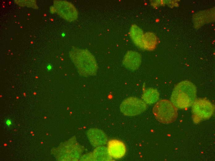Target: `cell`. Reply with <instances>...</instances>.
I'll list each match as a JSON object with an SVG mask.
<instances>
[{
	"instance_id": "1",
	"label": "cell",
	"mask_w": 215,
	"mask_h": 161,
	"mask_svg": "<svg viewBox=\"0 0 215 161\" xmlns=\"http://www.w3.org/2000/svg\"><path fill=\"white\" fill-rule=\"evenodd\" d=\"M70 57L78 73L86 77L95 75L98 67L96 60L88 50L73 48L70 52Z\"/></svg>"
},
{
	"instance_id": "2",
	"label": "cell",
	"mask_w": 215,
	"mask_h": 161,
	"mask_svg": "<svg viewBox=\"0 0 215 161\" xmlns=\"http://www.w3.org/2000/svg\"><path fill=\"white\" fill-rule=\"evenodd\" d=\"M196 88L192 82L185 80L178 83L174 87L171 97V102L177 108L190 107L196 99Z\"/></svg>"
},
{
	"instance_id": "3",
	"label": "cell",
	"mask_w": 215,
	"mask_h": 161,
	"mask_svg": "<svg viewBox=\"0 0 215 161\" xmlns=\"http://www.w3.org/2000/svg\"><path fill=\"white\" fill-rule=\"evenodd\" d=\"M153 112L156 119L164 124L173 122L178 116L177 108L171 102L167 99L157 102L153 107Z\"/></svg>"
},
{
	"instance_id": "4",
	"label": "cell",
	"mask_w": 215,
	"mask_h": 161,
	"mask_svg": "<svg viewBox=\"0 0 215 161\" xmlns=\"http://www.w3.org/2000/svg\"><path fill=\"white\" fill-rule=\"evenodd\" d=\"M214 105L206 98L196 99L192 105V118L196 123L210 118L214 114Z\"/></svg>"
},
{
	"instance_id": "5",
	"label": "cell",
	"mask_w": 215,
	"mask_h": 161,
	"mask_svg": "<svg viewBox=\"0 0 215 161\" xmlns=\"http://www.w3.org/2000/svg\"><path fill=\"white\" fill-rule=\"evenodd\" d=\"M147 104L143 100L134 97H129L121 103L120 109L124 115L132 116L137 115L144 111Z\"/></svg>"
},
{
	"instance_id": "6",
	"label": "cell",
	"mask_w": 215,
	"mask_h": 161,
	"mask_svg": "<svg viewBox=\"0 0 215 161\" xmlns=\"http://www.w3.org/2000/svg\"><path fill=\"white\" fill-rule=\"evenodd\" d=\"M54 7L56 12L63 19L72 22L78 17V12L74 6L65 1L55 0L53 2Z\"/></svg>"
},
{
	"instance_id": "7",
	"label": "cell",
	"mask_w": 215,
	"mask_h": 161,
	"mask_svg": "<svg viewBox=\"0 0 215 161\" xmlns=\"http://www.w3.org/2000/svg\"><path fill=\"white\" fill-rule=\"evenodd\" d=\"M107 150L110 156L115 159L123 157L126 152L124 144L121 141L116 139L109 141L108 143Z\"/></svg>"
},
{
	"instance_id": "8",
	"label": "cell",
	"mask_w": 215,
	"mask_h": 161,
	"mask_svg": "<svg viewBox=\"0 0 215 161\" xmlns=\"http://www.w3.org/2000/svg\"><path fill=\"white\" fill-rule=\"evenodd\" d=\"M88 138L91 144L97 147L105 144L107 141L105 134L101 130L97 128H91L87 133Z\"/></svg>"
},
{
	"instance_id": "9",
	"label": "cell",
	"mask_w": 215,
	"mask_h": 161,
	"mask_svg": "<svg viewBox=\"0 0 215 161\" xmlns=\"http://www.w3.org/2000/svg\"><path fill=\"white\" fill-rule=\"evenodd\" d=\"M141 61V56L139 53L130 51H128L125 55L123 63L127 68L134 71L139 67Z\"/></svg>"
},
{
	"instance_id": "10",
	"label": "cell",
	"mask_w": 215,
	"mask_h": 161,
	"mask_svg": "<svg viewBox=\"0 0 215 161\" xmlns=\"http://www.w3.org/2000/svg\"><path fill=\"white\" fill-rule=\"evenodd\" d=\"M159 95V93L156 89L149 88L144 90L142 98L146 104L150 105L154 103L158 100Z\"/></svg>"
},
{
	"instance_id": "11",
	"label": "cell",
	"mask_w": 215,
	"mask_h": 161,
	"mask_svg": "<svg viewBox=\"0 0 215 161\" xmlns=\"http://www.w3.org/2000/svg\"><path fill=\"white\" fill-rule=\"evenodd\" d=\"M93 160L111 161L112 158L109 155L107 149L104 146H99L94 150L92 154Z\"/></svg>"
},
{
	"instance_id": "12",
	"label": "cell",
	"mask_w": 215,
	"mask_h": 161,
	"mask_svg": "<svg viewBox=\"0 0 215 161\" xmlns=\"http://www.w3.org/2000/svg\"><path fill=\"white\" fill-rule=\"evenodd\" d=\"M131 37L135 43L141 48H143V43L142 40V34L140 29L136 26L133 27L131 29Z\"/></svg>"
},
{
	"instance_id": "13",
	"label": "cell",
	"mask_w": 215,
	"mask_h": 161,
	"mask_svg": "<svg viewBox=\"0 0 215 161\" xmlns=\"http://www.w3.org/2000/svg\"><path fill=\"white\" fill-rule=\"evenodd\" d=\"M5 123L6 127L9 129L12 128L14 125V123L12 120L10 118H8L6 119Z\"/></svg>"
},
{
	"instance_id": "14",
	"label": "cell",
	"mask_w": 215,
	"mask_h": 161,
	"mask_svg": "<svg viewBox=\"0 0 215 161\" xmlns=\"http://www.w3.org/2000/svg\"><path fill=\"white\" fill-rule=\"evenodd\" d=\"M47 69L48 70H49L51 69V67L50 66H48L47 67Z\"/></svg>"
}]
</instances>
